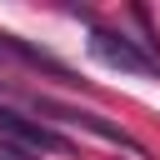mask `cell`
Returning <instances> with one entry per match:
<instances>
[{"label":"cell","instance_id":"cell-4","mask_svg":"<svg viewBox=\"0 0 160 160\" xmlns=\"http://www.w3.org/2000/svg\"><path fill=\"white\" fill-rule=\"evenodd\" d=\"M0 160H35V155H25V150H0Z\"/></svg>","mask_w":160,"mask_h":160},{"label":"cell","instance_id":"cell-1","mask_svg":"<svg viewBox=\"0 0 160 160\" xmlns=\"http://www.w3.org/2000/svg\"><path fill=\"white\" fill-rule=\"evenodd\" d=\"M35 110L50 115V120H60V125H70V130H90L95 140H105V145H115V150H125V155H135V160H150V150H145L125 125H115V120H105V115H95V110L60 105V100H35Z\"/></svg>","mask_w":160,"mask_h":160},{"label":"cell","instance_id":"cell-2","mask_svg":"<svg viewBox=\"0 0 160 160\" xmlns=\"http://www.w3.org/2000/svg\"><path fill=\"white\" fill-rule=\"evenodd\" d=\"M0 150H25V155H65L70 150V140L60 135V130H50V125H40V120H25L20 110H10V105H0Z\"/></svg>","mask_w":160,"mask_h":160},{"label":"cell","instance_id":"cell-3","mask_svg":"<svg viewBox=\"0 0 160 160\" xmlns=\"http://www.w3.org/2000/svg\"><path fill=\"white\" fill-rule=\"evenodd\" d=\"M90 55L105 60V65H115V70H125V75H160V60L140 40H130L120 30H105V25L90 30Z\"/></svg>","mask_w":160,"mask_h":160}]
</instances>
